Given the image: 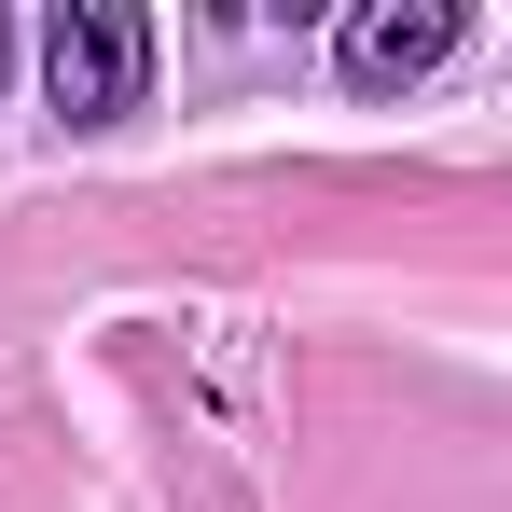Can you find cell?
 Instances as JSON below:
<instances>
[{
  "label": "cell",
  "instance_id": "cell-2",
  "mask_svg": "<svg viewBox=\"0 0 512 512\" xmlns=\"http://www.w3.org/2000/svg\"><path fill=\"white\" fill-rule=\"evenodd\" d=\"M443 56H457V14H443V0H374V14L346 28V84L360 97L416 84V70H443Z\"/></svg>",
  "mask_w": 512,
  "mask_h": 512
},
{
  "label": "cell",
  "instance_id": "cell-1",
  "mask_svg": "<svg viewBox=\"0 0 512 512\" xmlns=\"http://www.w3.org/2000/svg\"><path fill=\"white\" fill-rule=\"evenodd\" d=\"M153 84V28L125 14V0H56V28H42V97L70 111V125H111V111H139Z\"/></svg>",
  "mask_w": 512,
  "mask_h": 512
}]
</instances>
